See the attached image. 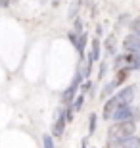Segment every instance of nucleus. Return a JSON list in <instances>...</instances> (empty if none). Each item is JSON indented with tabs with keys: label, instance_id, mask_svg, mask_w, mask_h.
Here are the masks:
<instances>
[{
	"label": "nucleus",
	"instance_id": "423d86ee",
	"mask_svg": "<svg viewBox=\"0 0 140 148\" xmlns=\"http://www.w3.org/2000/svg\"><path fill=\"white\" fill-rule=\"evenodd\" d=\"M125 64L127 67L125 69H140V50L138 52H129V54H125Z\"/></svg>",
	"mask_w": 140,
	"mask_h": 148
},
{
	"label": "nucleus",
	"instance_id": "2eb2a0df",
	"mask_svg": "<svg viewBox=\"0 0 140 148\" xmlns=\"http://www.w3.org/2000/svg\"><path fill=\"white\" fill-rule=\"evenodd\" d=\"M42 144H44V148H54V140H52L50 135H44L42 137Z\"/></svg>",
	"mask_w": 140,
	"mask_h": 148
},
{
	"label": "nucleus",
	"instance_id": "a211bd4d",
	"mask_svg": "<svg viewBox=\"0 0 140 148\" xmlns=\"http://www.w3.org/2000/svg\"><path fill=\"white\" fill-rule=\"evenodd\" d=\"M83 148H85V146H83Z\"/></svg>",
	"mask_w": 140,
	"mask_h": 148
},
{
	"label": "nucleus",
	"instance_id": "9d476101",
	"mask_svg": "<svg viewBox=\"0 0 140 148\" xmlns=\"http://www.w3.org/2000/svg\"><path fill=\"white\" fill-rule=\"evenodd\" d=\"M115 87H117V85H115V81H111L109 85H106V87H104V90H102V96H104V98L111 96V94H113V88H115Z\"/></svg>",
	"mask_w": 140,
	"mask_h": 148
},
{
	"label": "nucleus",
	"instance_id": "20e7f679",
	"mask_svg": "<svg viewBox=\"0 0 140 148\" xmlns=\"http://www.w3.org/2000/svg\"><path fill=\"white\" fill-rule=\"evenodd\" d=\"M83 83V73H81V69L77 71V75H75V79H73V83L69 85V88L65 90V94H64V102H71V100L75 98V90L79 88V85Z\"/></svg>",
	"mask_w": 140,
	"mask_h": 148
},
{
	"label": "nucleus",
	"instance_id": "f03ea898",
	"mask_svg": "<svg viewBox=\"0 0 140 148\" xmlns=\"http://www.w3.org/2000/svg\"><path fill=\"white\" fill-rule=\"evenodd\" d=\"M135 129H136L135 121H119V123H113L108 131V143L115 144V143L125 140V138H130L132 133H135Z\"/></svg>",
	"mask_w": 140,
	"mask_h": 148
},
{
	"label": "nucleus",
	"instance_id": "f3484780",
	"mask_svg": "<svg viewBox=\"0 0 140 148\" xmlns=\"http://www.w3.org/2000/svg\"><path fill=\"white\" fill-rule=\"evenodd\" d=\"M8 4H10V0H2V2H0V6H2V8H8Z\"/></svg>",
	"mask_w": 140,
	"mask_h": 148
},
{
	"label": "nucleus",
	"instance_id": "39448f33",
	"mask_svg": "<svg viewBox=\"0 0 140 148\" xmlns=\"http://www.w3.org/2000/svg\"><path fill=\"white\" fill-rule=\"evenodd\" d=\"M132 117H135V110H132V106L127 104V106H121L117 112H115V115H113V119L117 121H132Z\"/></svg>",
	"mask_w": 140,
	"mask_h": 148
},
{
	"label": "nucleus",
	"instance_id": "1a4fd4ad",
	"mask_svg": "<svg viewBox=\"0 0 140 148\" xmlns=\"http://www.w3.org/2000/svg\"><path fill=\"white\" fill-rule=\"evenodd\" d=\"M127 77H129V69H119V73H117V79H115V85H123L125 81H127Z\"/></svg>",
	"mask_w": 140,
	"mask_h": 148
},
{
	"label": "nucleus",
	"instance_id": "dca6fc26",
	"mask_svg": "<svg viewBox=\"0 0 140 148\" xmlns=\"http://www.w3.org/2000/svg\"><path fill=\"white\" fill-rule=\"evenodd\" d=\"M88 121H90V125H88V131H90V133H94V131H96V114H92Z\"/></svg>",
	"mask_w": 140,
	"mask_h": 148
},
{
	"label": "nucleus",
	"instance_id": "9b49d317",
	"mask_svg": "<svg viewBox=\"0 0 140 148\" xmlns=\"http://www.w3.org/2000/svg\"><path fill=\"white\" fill-rule=\"evenodd\" d=\"M106 48H108L109 54H111V52H115V37H113V35L108 38V40H106Z\"/></svg>",
	"mask_w": 140,
	"mask_h": 148
},
{
	"label": "nucleus",
	"instance_id": "0eeeda50",
	"mask_svg": "<svg viewBox=\"0 0 140 148\" xmlns=\"http://www.w3.org/2000/svg\"><path fill=\"white\" fill-rule=\"evenodd\" d=\"M123 48L127 50V52H138V50H140V37H136V35H129V37H125Z\"/></svg>",
	"mask_w": 140,
	"mask_h": 148
},
{
	"label": "nucleus",
	"instance_id": "ddd939ff",
	"mask_svg": "<svg viewBox=\"0 0 140 148\" xmlns=\"http://www.w3.org/2000/svg\"><path fill=\"white\" fill-rule=\"evenodd\" d=\"M130 31H132V35L140 37V19H135V21L130 23Z\"/></svg>",
	"mask_w": 140,
	"mask_h": 148
},
{
	"label": "nucleus",
	"instance_id": "7ed1b4c3",
	"mask_svg": "<svg viewBox=\"0 0 140 148\" xmlns=\"http://www.w3.org/2000/svg\"><path fill=\"white\" fill-rule=\"evenodd\" d=\"M65 123H67V114H65L64 108H59V110L56 112V123H54V129H52V133H54L56 137H61V135H64Z\"/></svg>",
	"mask_w": 140,
	"mask_h": 148
},
{
	"label": "nucleus",
	"instance_id": "4468645a",
	"mask_svg": "<svg viewBox=\"0 0 140 148\" xmlns=\"http://www.w3.org/2000/svg\"><path fill=\"white\" fill-rule=\"evenodd\" d=\"M83 100H85V96H83V94L79 96V98H75V100H73V106H71V110H73V112H75V110H81Z\"/></svg>",
	"mask_w": 140,
	"mask_h": 148
},
{
	"label": "nucleus",
	"instance_id": "f8f14e48",
	"mask_svg": "<svg viewBox=\"0 0 140 148\" xmlns=\"http://www.w3.org/2000/svg\"><path fill=\"white\" fill-rule=\"evenodd\" d=\"M86 37H88V35H86V33H83V35H81V38H79V46H77V48H79V52H81V56L85 54V44H86Z\"/></svg>",
	"mask_w": 140,
	"mask_h": 148
},
{
	"label": "nucleus",
	"instance_id": "6e6552de",
	"mask_svg": "<svg viewBox=\"0 0 140 148\" xmlns=\"http://www.w3.org/2000/svg\"><path fill=\"white\" fill-rule=\"evenodd\" d=\"M88 56L92 58V62H98V56H100V40L98 38H92V48L88 52Z\"/></svg>",
	"mask_w": 140,
	"mask_h": 148
},
{
	"label": "nucleus",
	"instance_id": "f257e3e1",
	"mask_svg": "<svg viewBox=\"0 0 140 148\" xmlns=\"http://www.w3.org/2000/svg\"><path fill=\"white\" fill-rule=\"evenodd\" d=\"M135 90H136L135 87H127V88H123V90H119L115 96H111V98L104 104V110H102L104 119H113L115 112H117L121 106L130 104V100L135 98Z\"/></svg>",
	"mask_w": 140,
	"mask_h": 148
}]
</instances>
